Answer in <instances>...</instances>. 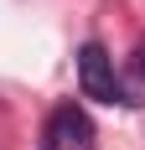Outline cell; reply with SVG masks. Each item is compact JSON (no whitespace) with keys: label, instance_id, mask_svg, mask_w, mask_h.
Listing matches in <instances>:
<instances>
[{"label":"cell","instance_id":"obj_1","mask_svg":"<svg viewBox=\"0 0 145 150\" xmlns=\"http://www.w3.org/2000/svg\"><path fill=\"white\" fill-rule=\"evenodd\" d=\"M78 88H83V98H93V104H130V88H124V78L114 73V57H109L99 42L78 47Z\"/></svg>","mask_w":145,"mask_h":150},{"label":"cell","instance_id":"obj_2","mask_svg":"<svg viewBox=\"0 0 145 150\" xmlns=\"http://www.w3.org/2000/svg\"><path fill=\"white\" fill-rule=\"evenodd\" d=\"M93 140V124L78 104H57L47 114V129H42V150H88Z\"/></svg>","mask_w":145,"mask_h":150},{"label":"cell","instance_id":"obj_3","mask_svg":"<svg viewBox=\"0 0 145 150\" xmlns=\"http://www.w3.org/2000/svg\"><path fill=\"white\" fill-rule=\"evenodd\" d=\"M130 104H145V42L135 47V57H130Z\"/></svg>","mask_w":145,"mask_h":150}]
</instances>
